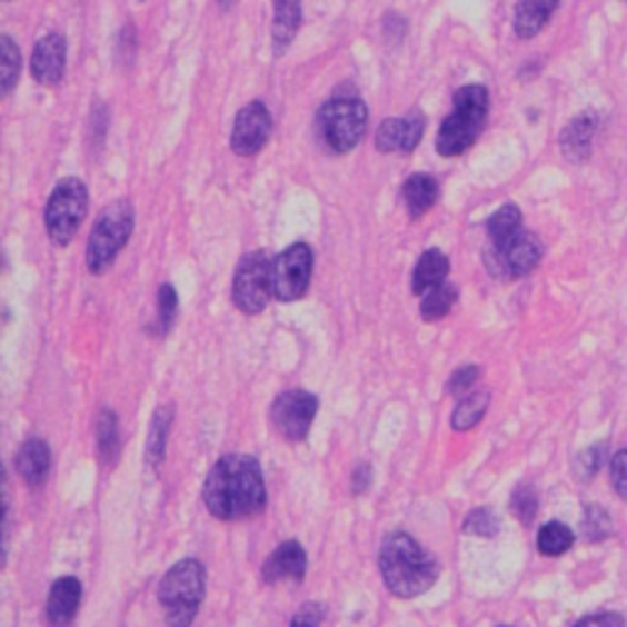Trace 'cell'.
Returning a JSON list of instances; mask_svg holds the SVG:
<instances>
[{
	"mask_svg": "<svg viewBox=\"0 0 627 627\" xmlns=\"http://www.w3.org/2000/svg\"><path fill=\"white\" fill-rule=\"evenodd\" d=\"M170 427H172V407H157L155 415H152L150 434H148V451H145V458H148L150 468L162 466L165 449H167V437H170Z\"/></svg>",
	"mask_w": 627,
	"mask_h": 627,
	"instance_id": "obj_24",
	"label": "cell"
},
{
	"mask_svg": "<svg viewBox=\"0 0 627 627\" xmlns=\"http://www.w3.org/2000/svg\"><path fill=\"white\" fill-rule=\"evenodd\" d=\"M321 618H324L321 606H317V603H307V606L295 615L289 627H319Z\"/></svg>",
	"mask_w": 627,
	"mask_h": 627,
	"instance_id": "obj_38",
	"label": "cell"
},
{
	"mask_svg": "<svg viewBox=\"0 0 627 627\" xmlns=\"http://www.w3.org/2000/svg\"><path fill=\"white\" fill-rule=\"evenodd\" d=\"M314 270V252L307 243H295L285 248L272 260V297L280 301H297L307 295Z\"/></svg>",
	"mask_w": 627,
	"mask_h": 627,
	"instance_id": "obj_9",
	"label": "cell"
},
{
	"mask_svg": "<svg viewBox=\"0 0 627 627\" xmlns=\"http://www.w3.org/2000/svg\"><path fill=\"white\" fill-rule=\"evenodd\" d=\"M132 223H136V211H132L130 201L126 199L108 203L99 213L87 243V268L93 275H101L111 268L118 252L123 250L130 240Z\"/></svg>",
	"mask_w": 627,
	"mask_h": 627,
	"instance_id": "obj_6",
	"label": "cell"
},
{
	"mask_svg": "<svg viewBox=\"0 0 627 627\" xmlns=\"http://www.w3.org/2000/svg\"><path fill=\"white\" fill-rule=\"evenodd\" d=\"M16 466H18V474L30 488H40L47 480V474H50V466H52L50 446H47L42 439H28L20 446Z\"/></svg>",
	"mask_w": 627,
	"mask_h": 627,
	"instance_id": "obj_17",
	"label": "cell"
},
{
	"mask_svg": "<svg viewBox=\"0 0 627 627\" xmlns=\"http://www.w3.org/2000/svg\"><path fill=\"white\" fill-rule=\"evenodd\" d=\"M486 228H488L490 246L508 243L512 236L522 231V211L517 209L515 203H505V207H500L496 213L490 216Z\"/></svg>",
	"mask_w": 627,
	"mask_h": 627,
	"instance_id": "obj_26",
	"label": "cell"
},
{
	"mask_svg": "<svg viewBox=\"0 0 627 627\" xmlns=\"http://www.w3.org/2000/svg\"><path fill=\"white\" fill-rule=\"evenodd\" d=\"M272 132V116L262 101H250L238 111L231 128V150L240 157L258 155Z\"/></svg>",
	"mask_w": 627,
	"mask_h": 627,
	"instance_id": "obj_12",
	"label": "cell"
},
{
	"mask_svg": "<svg viewBox=\"0 0 627 627\" xmlns=\"http://www.w3.org/2000/svg\"><path fill=\"white\" fill-rule=\"evenodd\" d=\"M446 275H449V258L439 248L425 250L412 270V292L417 297L429 295L431 289L444 285Z\"/></svg>",
	"mask_w": 627,
	"mask_h": 627,
	"instance_id": "obj_20",
	"label": "cell"
},
{
	"mask_svg": "<svg viewBox=\"0 0 627 627\" xmlns=\"http://www.w3.org/2000/svg\"><path fill=\"white\" fill-rule=\"evenodd\" d=\"M541 256H545V248H541L539 238L522 228L508 243L490 246L486 252V265L496 277L515 280V277H525L533 272Z\"/></svg>",
	"mask_w": 627,
	"mask_h": 627,
	"instance_id": "obj_10",
	"label": "cell"
},
{
	"mask_svg": "<svg viewBox=\"0 0 627 627\" xmlns=\"http://www.w3.org/2000/svg\"><path fill=\"white\" fill-rule=\"evenodd\" d=\"M478 378H480L478 366H464L454 372L449 382H446V390H449V395H468L470 388L478 382Z\"/></svg>",
	"mask_w": 627,
	"mask_h": 627,
	"instance_id": "obj_35",
	"label": "cell"
},
{
	"mask_svg": "<svg viewBox=\"0 0 627 627\" xmlns=\"http://www.w3.org/2000/svg\"><path fill=\"white\" fill-rule=\"evenodd\" d=\"M319 400L307 390H285L275 397L270 407V417L275 429L282 434L287 441H305L309 429L317 417Z\"/></svg>",
	"mask_w": 627,
	"mask_h": 627,
	"instance_id": "obj_11",
	"label": "cell"
},
{
	"mask_svg": "<svg viewBox=\"0 0 627 627\" xmlns=\"http://www.w3.org/2000/svg\"><path fill=\"white\" fill-rule=\"evenodd\" d=\"M89 213V189L77 177L59 182L44 209V226L52 243L69 246Z\"/></svg>",
	"mask_w": 627,
	"mask_h": 627,
	"instance_id": "obj_7",
	"label": "cell"
},
{
	"mask_svg": "<svg viewBox=\"0 0 627 627\" xmlns=\"http://www.w3.org/2000/svg\"><path fill=\"white\" fill-rule=\"evenodd\" d=\"M490 111L488 89L480 83H468L454 93V111L444 118L437 136L441 157H458L480 138Z\"/></svg>",
	"mask_w": 627,
	"mask_h": 627,
	"instance_id": "obj_3",
	"label": "cell"
},
{
	"mask_svg": "<svg viewBox=\"0 0 627 627\" xmlns=\"http://www.w3.org/2000/svg\"><path fill=\"white\" fill-rule=\"evenodd\" d=\"M203 502L223 522L246 520L265 510L268 490L260 464L248 454H228L203 480Z\"/></svg>",
	"mask_w": 627,
	"mask_h": 627,
	"instance_id": "obj_1",
	"label": "cell"
},
{
	"mask_svg": "<svg viewBox=\"0 0 627 627\" xmlns=\"http://www.w3.org/2000/svg\"><path fill=\"white\" fill-rule=\"evenodd\" d=\"M233 3H236V0H219V6H221L223 10H228V8H231Z\"/></svg>",
	"mask_w": 627,
	"mask_h": 627,
	"instance_id": "obj_40",
	"label": "cell"
},
{
	"mask_svg": "<svg viewBox=\"0 0 627 627\" xmlns=\"http://www.w3.org/2000/svg\"><path fill=\"white\" fill-rule=\"evenodd\" d=\"M272 3H275L272 42H275V52L282 54L299 30L301 0H272Z\"/></svg>",
	"mask_w": 627,
	"mask_h": 627,
	"instance_id": "obj_22",
	"label": "cell"
},
{
	"mask_svg": "<svg viewBox=\"0 0 627 627\" xmlns=\"http://www.w3.org/2000/svg\"><path fill=\"white\" fill-rule=\"evenodd\" d=\"M351 484H354V492H366L368 486L372 484V470H370L368 466H358V468L354 470Z\"/></svg>",
	"mask_w": 627,
	"mask_h": 627,
	"instance_id": "obj_39",
	"label": "cell"
},
{
	"mask_svg": "<svg viewBox=\"0 0 627 627\" xmlns=\"http://www.w3.org/2000/svg\"><path fill=\"white\" fill-rule=\"evenodd\" d=\"M317 130L321 142L336 155L358 148L368 130V108L354 93H336L319 108Z\"/></svg>",
	"mask_w": 627,
	"mask_h": 627,
	"instance_id": "obj_5",
	"label": "cell"
},
{
	"mask_svg": "<svg viewBox=\"0 0 627 627\" xmlns=\"http://www.w3.org/2000/svg\"><path fill=\"white\" fill-rule=\"evenodd\" d=\"M610 484L623 500H627V449L610 458Z\"/></svg>",
	"mask_w": 627,
	"mask_h": 627,
	"instance_id": "obj_36",
	"label": "cell"
},
{
	"mask_svg": "<svg viewBox=\"0 0 627 627\" xmlns=\"http://www.w3.org/2000/svg\"><path fill=\"white\" fill-rule=\"evenodd\" d=\"M598 128V116L596 113H581L576 116L569 126L564 128L559 145L566 160H586L590 155V145H594V136Z\"/></svg>",
	"mask_w": 627,
	"mask_h": 627,
	"instance_id": "obj_18",
	"label": "cell"
},
{
	"mask_svg": "<svg viewBox=\"0 0 627 627\" xmlns=\"http://www.w3.org/2000/svg\"><path fill=\"white\" fill-rule=\"evenodd\" d=\"M272 260L265 250L248 252V256L238 262L236 275H233V305L248 314V317H256L272 297Z\"/></svg>",
	"mask_w": 627,
	"mask_h": 627,
	"instance_id": "obj_8",
	"label": "cell"
},
{
	"mask_svg": "<svg viewBox=\"0 0 627 627\" xmlns=\"http://www.w3.org/2000/svg\"><path fill=\"white\" fill-rule=\"evenodd\" d=\"M456 299H458V289L454 285H446L444 282L437 289H431L429 295L421 297V305H419L421 319H425V321H439V319H444L446 314L454 309Z\"/></svg>",
	"mask_w": 627,
	"mask_h": 627,
	"instance_id": "obj_28",
	"label": "cell"
},
{
	"mask_svg": "<svg viewBox=\"0 0 627 627\" xmlns=\"http://www.w3.org/2000/svg\"><path fill=\"white\" fill-rule=\"evenodd\" d=\"M96 449L103 466H113L120 458V437H118V417L113 409H101L96 421Z\"/></svg>",
	"mask_w": 627,
	"mask_h": 627,
	"instance_id": "obj_23",
	"label": "cell"
},
{
	"mask_svg": "<svg viewBox=\"0 0 627 627\" xmlns=\"http://www.w3.org/2000/svg\"><path fill=\"white\" fill-rule=\"evenodd\" d=\"M500 627H510V625H500Z\"/></svg>",
	"mask_w": 627,
	"mask_h": 627,
	"instance_id": "obj_41",
	"label": "cell"
},
{
	"mask_svg": "<svg viewBox=\"0 0 627 627\" xmlns=\"http://www.w3.org/2000/svg\"><path fill=\"white\" fill-rule=\"evenodd\" d=\"M0 59H3V67H0V96H8L10 91L16 89V83L20 79V67H22V57H20V47L13 42L10 34H3L0 38Z\"/></svg>",
	"mask_w": 627,
	"mask_h": 627,
	"instance_id": "obj_29",
	"label": "cell"
},
{
	"mask_svg": "<svg viewBox=\"0 0 627 627\" xmlns=\"http://www.w3.org/2000/svg\"><path fill=\"white\" fill-rule=\"evenodd\" d=\"M606 461V444H596L590 446V449L581 451L576 456V464H574V474L578 480H590L596 474L598 468Z\"/></svg>",
	"mask_w": 627,
	"mask_h": 627,
	"instance_id": "obj_33",
	"label": "cell"
},
{
	"mask_svg": "<svg viewBox=\"0 0 627 627\" xmlns=\"http://www.w3.org/2000/svg\"><path fill=\"white\" fill-rule=\"evenodd\" d=\"M81 603V584L74 576H62L57 578L47 598V618L54 627H67L71 620L77 618Z\"/></svg>",
	"mask_w": 627,
	"mask_h": 627,
	"instance_id": "obj_16",
	"label": "cell"
},
{
	"mask_svg": "<svg viewBox=\"0 0 627 627\" xmlns=\"http://www.w3.org/2000/svg\"><path fill=\"white\" fill-rule=\"evenodd\" d=\"M574 627H625V618L618 613H596L586 615Z\"/></svg>",
	"mask_w": 627,
	"mask_h": 627,
	"instance_id": "obj_37",
	"label": "cell"
},
{
	"mask_svg": "<svg viewBox=\"0 0 627 627\" xmlns=\"http://www.w3.org/2000/svg\"><path fill=\"white\" fill-rule=\"evenodd\" d=\"M427 120L419 111L382 120L376 132V148L380 152H412L425 136Z\"/></svg>",
	"mask_w": 627,
	"mask_h": 627,
	"instance_id": "obj_14",
	"label": "cell"
},
{
	"mask_svg": "<svg viewBox=\"0 0 627 627\" xmlns=\"http://www.w3.org/2000/svg\"><path fill=\"white\" fill-rule=\"evenodd\" d=\"M32 77L42 87H57L62 83L67 71V40L64 34L50 32L34 44L32 59H30Z\"/></svg>",
	"mask_w": 627,
	"mask_h": 627,
	"instance_id": "obj_13",
	"label": "cell"
},
{
	"mask_svg": "<svg viewBox=\"0 0 627 627\" xmlns=\"http://www.w3.org/2000/svg\"><path fill=\"white\" fill-rule=\"evenodd\" d=\"M307 574V551L299 541H282L262 564V581L280 584V581H301Z\"/></svg>",
	"mask_w": 627,
	"mask_h": 627,
	"instance_id": "obj_15",
	"label": "cell"
},
{
	"mask_svg": "<svg viewBox=\"0 0 627 627\" xmlns=\"http://www.w3.org/2000/svg\"><path fill=\"white\" fill-rule=\"evenodd\" d=\"M207 594V574L197 559L177 561L165 574L157 600L165 608V620L170 627H189L195 623L199 606Z\"/></svg>",
	"mask_w": 627,
	"mask_h": 627,
	"instance_id": "obj_4",
	"label": "cell"
},
{
	"mask_svg": "<svg viewBox=\"0 0 627 627\" xmlns=\"http://www.w3.org/2000/svg\"><path fill=\"white\" fill-rule=\"evenodd\" d=\"M510 508H512L515 517L520 522H525V525L533 522L535 515H537V508H539V500H537L535 488H529V486L517 488L512 500H510Z\"/></svg>",
	"mask_w": 627,
	"mask_h": 627,
	"instance_id": "obj_34",
	"label": "cell"
},
{
	"mask_svg": "<svg viewBox=\"0 0 627 627\" xmlns=\"http://www.w3.org/2000/svg\"><path fill=\"white\" fill-rule=\"evenodd\" d=\"M574 547V533L561 522H547L537 535V549L545 557H561Z\"/></svg>",
	"mask_w": 627,
	"mask_h": 627,
	"instance_id": "obj_27",
	"label": "cell"
},
{
	"mask_svg": "<svg viewBox=\"0 0 627 627\" xmlns=\"http://www.w3.org/2000/svg\"><path fill=\"white\" fill-rule=\"evenodd\" d=\"M613 533V522L610 515L600 508V505H588L584 512V522H581V535L586 541H603L606 537H610Z\"/></svg>",
	"mask_w": 627,
	"mask_h": 627,
	"instance_id": "obj_30",
	"label": "cell"
},
{
	"mask_svg": "<svg viewBox=\"0 0 627 627\" xmlns=\"http://www.w3.org/2000/svg\"><path fill=\"white\" fill-rule=\"evenodd\" d=\"M177 311H179V297L175 292V287L162 285L160 292H157V329H160V334H167L172 329Z\"/></svg>",
	"mask_w": 627,
	"mask_h": 627,
	"instance_id": "obj_31",
	"label": "cell"
},
{
	"mask_svg": "<svg viewBox=\"0 0 627 627\" xmlns=\"http://www.w3.org/2000/svg\"><path fill=\"white\" fill-rule=\"evenodd\" d=\"M559 0H520L515 10V34L520 40H533L547 28Z\"/></svg>",
	"mask_w": 627,
	"mask_h": 627,
	"instance_id": "obj_19",
	"label": "cell"
},
{
	"mask_svg": "<svg viewBox=\"0 0 627 627\" xmlns=\"http://www.w3.org/2000/svg\"><path fill=\"white\" fill-rule=\"evenodd\" d=\"M439 199V182L434 179L431 175H412L405 179L402 185V201L407 207V213L412 216V219H419V216H425L434 203Z\"/></svg>",
	"mask_w": 627,
	"mask_h": 627,
	"instance_id": "obj_21",
	"label": "cell"
},
{
	"mask_svg": "<svg viewBox=\"0 0 627 627\" xmlns=\"http://www.w3.org/2000/svg\"><path fill=\"white\" fill-rule=\"evenodd\" d=\"M380 574L390 594L417 598L437 584L439 564L407 533H390L380 545Z\"/></svg>",
	"mask_w": 627,
	"mask_h": 627,
	"instance_id": "obj_2",
	"label": "cell"
},
{
	"mask_svg": "<svg viewBox=\"0 0 627 627\" xmlns=\"http://www.w3.org/2000/svg\"><path fill=\"white\" fill-rule=\"evenodd\" d=\"M464 529L476 537H496L500 533V517L490 508H476L466 517Z\"/></svg>",
	"mask_w": 627,
	"mask_h": 627,
	"instance_id": "obj_32",
	"label": "cell"
},
{
	"mask_svg": "<svg viewBox=\"0 0 627 627\" xmlns=\"http://www.w3.org/2000/svg\"><path fill=\"white\" fill-rule=\"evenodd\" d=\"M490 405V392L486 390H474L461 397V402L456 405L451 415V427L456 431H468L474 429L480 419L486 417Z\"/></svg>",
	"mask_w": 627,
	"mask_h": 627,
	"instance_id": "obj_25",
	"label": "cell"
}]
</instances>
